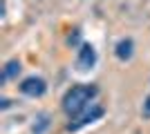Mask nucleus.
Masks as SVG:
<instances>
[{
  "instance_id": "1",
  "label": "nucleus",
  "mask_w": 150,
  "mask_h": 134,
  "mask_svg": "<svg viewBox=\"0 0 150 134\" xmlns=\"http://www.w3.org/2000/svg\"><path fill=\"white\" fill-rule=\"evenodd\" d=\"M99 94L96 85H74L72 89H67V94L63 96V112L67 116L81 114L85 107L92 105V98Z\"/></svg>"
},
{
  "instance_id": "2",
  "label": "nucleus",
  "mask_w": 150,
  "mask_h": 134,
  "mask_svg": "<svg viewBox=\"0 0 150 134\" xmlns=\"http://www.w3.org/2000/svg\"><path fill=\"white\" fill-rule=\"evenodd\" d=\"M103 112L105 109L101 107V105H90V107H85L81 112V114H76V116H72V121L67 123V130H72V132H76V130H81L83 125H88V123H92V121H96V119H101L103 116Z\"/></svg>"
},
{
  "instance_id": "3",
  "label": "nucleus",
  "mask_w": 150,
  "mask_h": 134,
  "mask_svg": "<svg viewBox=\"0 0 150 134\" xmlns=\"http://www.w3.org/2000/svg\"><path fill=\"white\" fill-rule=\"evenodd\" d=\"M20 92L25 96H43L47 92V83H45V78L40 76H27L23 83H20Z\"/></svg>"
},
{
  "instance_id": "4",
  "label": "nucleus",
  "mask_w": 150,
  "mask_h": 134,
  "mask_svg": "<svg viewBox=\"0 0 150 134\" xmlns=\"http://www.w3.org/2000/svg\"><path fill=\"white\" fill-rule=\"evenodd\" d=\"M94 63H96V51H94V47L92 45H81L79 60H76L79 69H90V67H94Z\"/></svg>"
},
{
  "instance_id": "5",
  "label": "nucleus",
  "mask_w": 150,
  "mask_h": 134,
  "mask_svg": "<svg viewBox=\"0 0 150 134\" xmlns=\"http://www.w3.org/2000/svg\"><path fill=\"white\" fill-rule=\"evenodd\" d=\"M114 54H117V58L119 60H130L132 54H134V43H132V38H123L117 43V47H114Z\"/></svg>"
},
{
  "instance_id": "6",
  "label": "nucleus",
  "mask_w": 150,
  "mask_h": 134,
  "mask_svg": "<svg viewBox=\"0 0 150 134\" xmlns=\"http://www.w3.org/2000/svg\"><path fill=\"white\" fill-rule=\"evenodd\" d=\"M20 69H23V67H20V60L11 58V60L5 65V72H2V81H11V78H18Z\"/></svg>"
},
{
  "instance_id": "7",
  "label": "nucleus",
  "mask_w": 150,
  "mask_h": 134,
  "mask_svg": "<svg viewBox=\"0 0 150 134\" xmlns=\"http://www.w3.org/2000/svg\"><path fill=\"white\" fill-rule=\"evenodd\" d=\"M144 116H146V119H150V96L146 98V103H144Z\"/></svg>"
}]
</instances>
